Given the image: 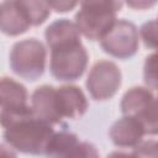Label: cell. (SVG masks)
<instances>
[{"instance_id":"obj_1","label":"cell","mask_w":158,"mask_h":158,"mask_svg":"<svg viewBox=\"0 0 158 158\" xmlns=\"http://www.w3.org/2000/svg\"><path fill=\"white\" fill-rule=\"evenodd\" d=\"M4 139L14 149L26 154H44L46 144L54 132L52 125L37 117L30 105L0 110Z\"/></svg>"},{"instance_id":"obj_2","label":"cell","mask_w":158,"mask_h":158,"mask_svg":"<svg viewBox=\"0 0 158 158\" xmlns=\"http://www.w3.org/2000/svg\"><path fill=\"white\" fill-rule=\"evenodd\" d=\"M121 9L122 0H81L75 25L85 38L98 41L116 21V14Z\"/></svg>"},{"instance_id":"obj_3","label":"cell","mask_w":158,"mask_h":158,"mask_svg":"<svg viewBox=\"0 0 158 158\" xmlns=\"http://www.w3.org/2000/svg\"><path fill=\"white\" fill-rule=\"evenodd\" d=\"M46 59V47L36 38H27L16 42L9 56L11 70L20 78L31 81L37 80L44 73Z\"/></svg>"},{"instance_id":"obj_4","label":"cell","mask_w":158,"mask_h":158,"mask_svg":"<svg viewBox=\"0 0 158 158\" xmlns=\"http://www.w3.org/2000/svg\"><path fill=\"white\" fill-rule=\"evenodd\" d=\"M49 49V70L54 79L59 81H74L84 74L89 57L81 41L59 44Z\"/></svg>"},{"instance_id":"obj_5","label":"cell","mask_w":158,"mask_h":158,"mask_svg":"<svg viewBox=\"0 0 158 158\" xmlns=\"http://www.w3.org/2000/svg\"><path fill=\"white\" fill-rule=\"evenodd\" d=\"M123 115L136 117L143 126L146 135H156L158 131L157 104L154 94L143 86L131 88L125 93L120 104Z\"/></svg>"},{"instance_id":"obj_6","label":"cell","mask_w":158,"mask_h":158,"mask_svg":"<svg viewBox=\"0 0 158 158\" xmlns=\"http://www.w3.org/2000/svg\"><path fill=\"white\" fill-rule=\"evenodd\" d=\"M102 51L118 59H128L138 51V31L127 20H116L99 40Z\"/></svg>"},{"instance_id":"obj_7","label":"cell","mask_w":158,"mask_h":158,"mask_svg":"<svg viewBox=\"0 0 158 158\" xmlns=\"http://www.w3.org/2000/svg\"><path fill=\"white\" fill-rule=\"evenodd\" d=\"M121 80V70L114 62L99 60L91 67L85 85L94 100L105 101L117 93Z\"/></svg>"},{"instance_id":"obj_8","label":"cell","mask_w":158,"mask_h":158,"mask_svg":"<svg viewBox=\"0 0 158 158\" xmlns=\"http://www.w3.org/2000/svg\"><path fill=\"white\" fill-rule=\"evenodd\" d=\"M44 154L51 157H98L99 152L96 148L88 142H80L77 137V135L68 132V131H60V132H53L49 137L46 148Z\"/></svg>"},{"instance_id":"obj_9","label":"cell","mask_w":158,"mask_h":158,"mask_svg":"<svg viewBox=\"0 0 158 158\" xmlns=\"http://www.w3.org/2000/svg\"><path fill=\"white\" fill-rule=\"evenodd\" d=\"M56 102L60 118L75 120L81 117L88 107V100L83 90L77 85H62L56 88Z\"/></svg>"},{"instance_id":"obj_10","label":"cell","mask_w":158,"mask_h":158,"mask_svg":"<svg viewBox=\"0 0 158 158\" xmlns=\"http://www.w3.org/2000/svg\"><path fill=\"white\" fill-rule=\"evenodd\" d=\"M146 135L142 123L132 116L123 115L120 120L115 121L109 130L111 142L120 148L136 147Z\"/></svg>"},{"instance_id":"obj_11","label":"cell","mask_w":158,"mask_h":158,"mask_svg":"<svg viewBox=\"0 0 158 158\" xmlns=\"http://www.w3.org/2000/svg\"><path fill=\"white\" fill-rule=\"evenodd\" d=\"M31 107L37 117L51 125L62 122L57 110L56 88L52 85H41L35 89L31 95Z\"/></svg>"},{"instance_id":"obj_12","label":"cell","mask_w":158,"mask_h":158,"mask_svg":"<svg viewBox=\"0 0 158 158\" xmlns=\"http://www.w3.org/2000/svg\"><path fill=\"white\" fill-rule=\"evenodd\" d=\"M30 22L22 14L15 0H4L0 5V32L6 36H19L25 33Z\"/></svg>"},{"instance_id":"obj_13","label":"cell","mask_w":158,"mask_h":158,"mask_svg":"<svg viewBox=\"0 0 158 158\" xmlns=\"http://www.w3.org/2000/svg\"><path fill=\"white\" fill-rule=\"evenodd\" d=\"M46 42L49 48H53L59 44L77 42L80 40V32L75 22L69 21L68 19H59L53 21L44 31Z\"/></svg>"},{"instance_id":"obj_14","label":"cell","mask_w":158,"mask_h":158,"mask_svg":"<svg viewBox=\"0 0 158 158\" xmlns=\"http://www.w3.org/2000/svg\"><path fill=\"white\" fill-rule=\"evenodd\" d=\"M27 89L19 81L4 77L0 78V109L10 110L27 105Z\"/></svg>"},{"instance_id":"obj_15","label":"cell","mask_w":158,"mask_h":158,"mask_svg":"<svg viewBox=\"0 0 158 158\" xmlns=\"http://www.w3.org/2000/svg\"><path fill=\"white\" fill-rule=\"evenodd\" d=\"M31 26L42 25L51 15L47 0H15Z\"/></svg>"},{"instance_id":"obj_16","label":"cell","mask_w":158,"mask_h":158,"mask_svg":"<svg viewBox=\"0 0 158 158\" xmlns=\"http://www.w3.org/2000/svg\"><path fill=\"white\" fill-rule=\"evenodd\" d=\"M139 33H141L144 46L148 48L156 49L157 47V21L151 20L143 23L139 28Z\"/></svg>"},{"instance_id":"obj_17","label":"cell","mask_w":158,"mask_h":158,"mask_svg":"<svg viewBox=\"0 0 158 158\" xmlns=\"http://www.w3.org/2000/svg\"><path fill=\"white\" fill-rule=\"evenodd\" d=\"M156 53L149 54L146 58L144 62V69H143V77L144 83L151 89H157V62H156Z\"/></svg>"},{"instance_id":"obj_18","label":"cell","mask_w":158,"mask_h":158,"mask_svg":"<svg viewBox=\"0 0 158 158\" xmlns=\"http://www.w3.org/2000/svg\"><path fill=\"white\" fill-rule=\"evenodd\" d=\"M79 0H47L51 9L57 12H68L73 10Z\"/></svg>"},{"instance_id":"obj_19","label":"cell","mask_w":158,"mask_h":158,"mask_svg":"<svg viewBox=\"0 0 158 158\" xmlns=\"http://www.w3.org/2000/svg\"><path fill=\"white\" fill-rule=\"evenodd\" d=\"M127 6L135 10H147L157 4V0H125Z\"/></svg>"}]
</instances>
